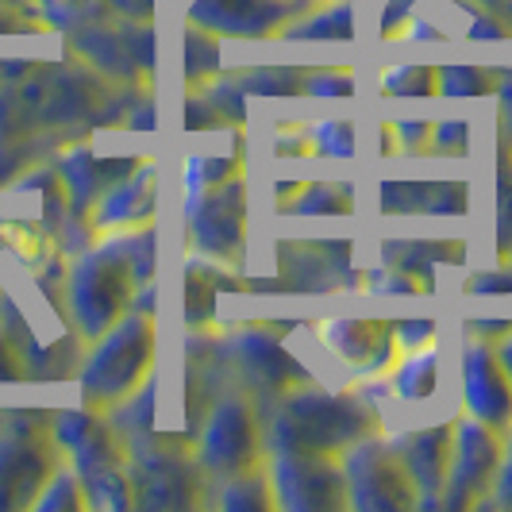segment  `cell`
Returning <instances> with one entry per match:
<instances>
[{
  "mask_svg": "<svg viewBox=\"0 0 512 512\" xmlns=\"http://www.w3.org/2000/svg\"><path fill=\"white\" fill-rule=\"evenodd\" d=\"M378 432V416L366 397L347 389H293L266 420L270 451H328L343 455L355 439Z\"/></svg>",
  "mask_w": 512,
  "mask_h": 512,
  "instance_id": "6da1fadb",
  "label": "cell"
},
{
  "mask_svg": "<svg viewBox=\"0 0 512 512\" xmlns=\"http://www.w3.org/2000/svg\"><path fill=\"white\" fill-rule=\"evenodd\" d=\"M154 359H158L154 312L131 308L120 324H112L108 332L93 339L89 355L77 370L85 405L97 412H108L112 405H120L139 385L151 382Z\"/></svg>",
  "mask_w": 512,
  "mask_h": 512,
  "instance_id": "7a4b0ae2",
  "label": "cell"
},
{
  "mask_svg": "<svg viewBox=\"0 0 512 512\" xmlns=\"http://www.w3.org/2000/svg\"><path fill=\"white\" fill-rule=\"evenodd\" d=\"M139 289L143 285L135 278L131 258L124 255L120 239L104 235V243L74 258L70 278H66V305H70L77 335L93 343L112 324H120L135 308Z\"/></svg>",
  "mask_w": 512,
  "mask_h": 512,
  "instance_id": "3957f363",
  "label": "cell"
},
{
  "mask_svg": "<svg viewBox=\"0 0 512 512\" xmlns=\"http://www.w3.org/2000/svg\"><path fill=\"white\" fill-rule=\"evenodd\" d=\"M62 462L51 416L0 412V509H31Z\"/></svg>",
  "mask_w": 512,
  "mask_h": 512,
  "instance_id": "277c9868",
  "label": "cell"
},
{
  "mask_svg": "<svg viewBox=\"0 0 512 512\" xmlns=\"http://www.w3.org/2000/svg\"><path fill=\"white\" fill-rule=\"evenodd\" d=\"M197 462L216 486L247 474L266 462V428L258 420L255 405L243 393L220 397L205 416V428L197 436Z\"/></svg>",
  "mask_w": 512,
  "mask_h": 512,
  "instance_id": "5b68a950",
  "label": "cell"
},
{
  "mask_svg": "<svg viewBox=\"0 0 512 512\" xmlns=\"http://www.w3.org/2000/svg\"><path fill=\"white\" fill-rule=\"evenodd\" d=\"M343 482H347V509L359 512H412L420 509V493L412 486L405 462L397 459L393 443L382 432L355 439L343 455Z\"/></svg>",
  "mask_w": 512,
  "mask_h": 512,
  "instance_id": "8992f818",
  "label": "cell"
},
{
  "mask_svg": "<svg viewBox=\"0 0 512 512\" xmlns=\"http://www.w3.org/2000/svg\"><path fill=\"white\" fill-rule=\"evenodd\" d=\"M451 466H447V482H443V497L439 509L447 512H470L486 509L497 474H501V459H505V443L497 428H489L482 420L466 416L451 420Z\"/></svg>",
  "mask_w": 512,
  "mask_h": 512,
  "instance_id": "52a82bcc",
  "label": "cell"
},
{
  "mask_svg": "<svg viewBox=\"0 0 512 512\" xmlns=\"http://www.w3.org/2000/svg\"><path fill=\"white\" fill-rule=\"evenodd\" d=\"M270 486L282 512L347 509L343 462L328 451H266Z\"/></svg>",
  "mask_w": 512,
  "mask_h": 512,
  "instance_id": "ba28073f",
  "label": "cell"
},
{
  "mask_svg": "<svg viewBox=\"0 0 512 512\" xmlns=\"http://www.w3.org/2000/svg\"><path fill=\"white\" fill-rule=\"evenodd\" d=\"M320 347L332 355L355 382H382L401 359L393 320L374 316H332L316 324Z\"/></svg>",
  "mask_w": 512,
  "mask_h": 512,
  "instance_id": "9c48e42d",
  "label": "cell"
},
{
  "mask_svg": "<svg viewBox=\"0 0 512 512\" xmlns=\"http://www.w3.org/2000/svg\"><path fill=\"white\" fill-rule=\"evenodd\" d=\"M243 239H247V189L239 174L201 197H189V243L205 262L220 266L239 262Z\"/></svg>",
  "mask_w": 512,
  "mask_h": 512,
  "instance_id": "30bf717a",
  "label": "cell"
},
{
  "mask_svg": "<svg viewBox=\"0 0 512 512\" xmlns=\"http://www.w3.org/2000/svg\"><path fill=\"white\" fill-rule=\"evenodd\" d=\"M462 412L512 436V378L489 339H470L462 351Z\"/></svg>",
  "mask_w": 512,
  "mask_h": 512,
  "instance_id": "8fae6325",
  "label": "cell"
},
{
  "mask_svg": "<svg viewBox=\"0 0 512 512\" xmlns=\"http://www.w3.org/2000/svg\"><path fill=\"white\" fill-rule=\"evenodd\" d=\"M297 0H193L189 24L228 39H274L297 20Z\"/></svg>",
  "mask_w": 512,
  "mask_h": 512,
  "instance_id": "7c38bea8",
  "label": "cell"
},
{
  "mask_svg": "<svg viewBox=\"0 0 512 512\" xmlns=\"http://www.w3.org/2000/svg\"><path fill=\"white\" fill-rule=\"evenodd\" d=\"M451 420H439L428 428H412L401 436H389L397 459L405 462L412 486L420 493V509H439L443 482H447V466H451Z\"/></svg>",
  "mask_w": 512,
  "mask_h": 512,
  "instance_id": "4fadbf2b",
  "label": "cell"
},
{
  "mask_svg": "<svg viewBox=\"0 0 512 512\" xmlns=\"http://www.w3.org/2000/svg\"><path fill=\"white\" fill-rule=\"evenodd\" d=\"M154 212H158V166L139 162L128 181H116L93 205V231L120 235V231L151 228Z\"/></svg>",
  "mask_w": 512,
  "mask_h": 512,
  "instance_id": "5bb4252c",
  "label": "cell"
},
{
  "mask_svg": "<svg viewBox=\"0 0 512 512\" xmlns=\"http://www.w3.org/2000/svg\"><path fill=\"white\" fill-rule=\"evenodd\" d=\"M389 385H393V397L401 405H428L436 397V385H439L436 343L416 347V351H401L397 366L389 370Z\"/></svg>",
  "mask_w": 512,
  "mask_h": 512,
  "instance_id": "9a60e30c",
  "label": "cell"
},
{
  "mask_svg": "<svg viewBox=\"0 0 512 512\" xmlns=\"http://www.w3.org/2000/svg\"><path fill=\"white\" fill-rule=\"evenodd\" d=\"M282 39H312V43L355 39V8H351V0H328L324 8H316V12H308L301 20L285 24Z\"/></svg>",
  "mask_w": 512,
  "mask_h": 512,
  "instance_id": "2e32d148",
  "label": "cell"
},
{
  "mask_svg": "<svg viewBox=\"0 0 512 512\" xmlns=\"http://www.w3.org/2000/svg\"><path fill=\"white\" fill-rule=\"evenodd\" d=\"M220 509L224 512H270V509H278V497H274V486H270V470H266V462L220 486Z\"/></svg>",
  "mask_w": 512,
  "mask_h": 512,
  "instance_id": "e0dca14e",
  "label": "cell"
},
{
  "mask_svg": "<svg viewBox=\"0 0 512 512\" xmlns=\"http://www.w3.org/2000/svg\"><path fill=\"white\" fill-rule=\"evenodd\" d=\"M285 212L293 216H351L355 212V193L339 181H308L285 201Z\"/></svg>",
  "mask_w": 512,
  "mask_h": 512,
  "instance_id": "ac0fdd59",
  "label": "cell"
},
{
  "mask_svg": "<svg viewBox=\"0 0 512 512\" xmlns=\"http://www.w3.org/2000/svg\"><path fill=\"white\" fill-rule=\"evenodd\" d=\"M239 362H243V370L255 382H266V385H285V374L289 378H301V366H293L289 355L278 351L274 343H266L262 335H251V339L239 343Z\"/></svg>",
  "mask_w": 512,
  "mask_h": 512,
  "instance_id": "d6986e66",
  "label": "cell"
},
{
  "mask_svg": "<svg viewBox=\"0 0 512 512\" xmlns=\"http://www.w3.org/2000/svg\"><path fill=\"white\" fill-rule=\"evenodd\" d=\"M35 512H77V509H89V501H85V486H81V478H77V470L70 462L62 459L58 462V470H54L51 478H47V486L39 489V497H35Z\"/></svg>",
  "mask_w": 512,
  "mask_h": 512,
  "instance_id": "ffe728a7",
  "label": "cell"
},
{
  "mask_svg": "<svg viewBox=\"0 0 512 512\" xmlns=\"http://www.w3.org/2000/svg\"><path fill=\"white\" fill-rule=\"evenodd\" d=\"M378 89H382V97H405V101L436 97L439 93L436 66H416V62L389 66V70H382V77H378Z\"/></svg>",
  "mask_w": 512,
  "mask_h": 512,
  "instance_id": "44dd1931",
  "label": "cell"
},
{
  "mask_svg": "<svg viewBox=\"0 0 512 512\" xmlns=\"http://www.w3.org/2000/svg\"><path fill=\"white\" fill-rule=\"evenodd\" d=\"M493 70H482V66H439L436 81L443 97H489L497 93V81H493Z\"/></svg>",
  "mask_w": 512,
  "mask_h": 512,
  "instance_id": "7402d4cb",
  "label": "cell"
},
{
  "mask_svg": "<svg viewBox=\"0 0 512 512\" xmlns=\"http://www.w3.org/2000/svg\"><path fill=\"white\" fill-rule=\"evenodd\" d=\"M239 174V162L235 158H220V154H193L185 162V193L189 197H201L208 189L224 185L228 178Z\"/></svg>",
  "mask_w": 512,
  "mask_h": 512,
  "instance_id": "603a6c76",
  "label": "cell"
},
{
  "mask_svg": "<svg viewBox=\"0 0 512 512\" xmlns=\"http://www.w3.org/2000/svg\"><path fill=\"white\" fill-rule=\"evenodd\" d=\"M362 285H366L374 297H420V293H428V289H432L424 278H416V274L401 270V266H393V262L370 266V270H366V278H362Z\"/></svg>",
  "mask_w": 512,
  "mask_h": 512,
  "instance_id": "cb8c5ba5",
  "label": "cell"
},
{
  "mask_svg": "<svg viewBox=\"0 0 512 512\" xmlns=\"http://www.w3.org/2000/svg\"><path fill=\"white\" fill-rule=\"evenodd\" d=\"M312 151L328 154V158H355L359 154V135L347 120H320L308 131Z\"/></svg>",
  "mask_w": 512,
  "mask_h": 512,
  "instance_id": "d4e9b609",
  "label": "cell"
},
{
  "mask_svg": "<svg viewBox=\"0 0 512 512\" xmlns=\"http://www.w3.org/2000/svg\"><path fill=\"white\" fill-rule=\"evenodd\" d=\"M428 197H432V185H412V181L382 185L385 212H428Z\"/></svg>",
  "mask_w": 512,
  "mask_h": 512,
  "instance_id": "484cf974",
  "label": "cell"
},
{
  "mask_svg": "<svg viewBox=\"0 0 512 512\" xmlns=\"http://www.w3.org/2000/svg\"><path fill=\"white\" fill-rule=\"evenodd\" d=\"M308 97H351L355 93V70L332 66V70H316L305 77Z\"/></svg>",
  "mask_w": 512,
  "mask_h": 512,
  "instance_id": "4316f807",
  "label": "cell"
},
{
  "mask_svg": "<svg viewBox=\"0 0 512 512\" xmlns=\"http://www.w3.org/2000/svg\"><path fill=\"white\" fill-rule=\"evenodd\" d=\"M432 151L443 158H462L470 151V124L466 120H439L432 124Z\"/></svg>",
  "mask_w": 512,
  "mask_h": 512,
  "instance_id": "83f0119b",
  "label": "cell"
},
{
  "mask_svg": "<svg viewBox=\"0 0 512 512\" xmlns=\"http://www.w3.org/2000/svg\"><path fill=\"white\" fill-rule=\"evenodd\" d=\"M466 293L470 297H493V293H512V262L501 258V266H489V270H478L470 282H466Z\"/></svg>",
  "mask_w": 512,
  "mask_h": 512,
  "instance_id": "f1b7e54d",
  "label": "cell"
},
{
  "mask_svg": "<svg viewBox=\"0 0 512 512\" xmlns=\"http://www.w3.org/2000/svg\"><path fill=\"white\" fill-rule=\"evenodd\" d=\"M397 139V154H424L432 151V124H416V120H397L389 124Z\"/></svg>",
  "mask_w": 512,
  "mask_h": 512,
  "instance_id": "f546056e",
  "label": "cell"
},
{
  "mask_svg": "<svg viewBox=\"0 0 512 512\" xmlns=\"http://www.w3.org/2000/svg\"><path fill=\"white\" fill-rule=\"evenodd\" d=\"M393 332H397L401 351H416V347L436 343V320H432V316H424V320H397Z\"/></svg>",
  "mask_w": 512,
  "mask_h": 512,
  "instance_id": "4dcf8cb0",
  "label": "cell"
},
{
  "mask_svg": "<svg viewBox=\"0 0 512 512\" xmlns=\"http://www.w3.org/2000/svg\"><path fill=\"white\" fill-rule=\"evenodd\" d=\"M470 43H478V39H489V43H501V39H509V31L497 24L493 16H486L482 8H474L470 12V20H466V31H462Z\"/></svg>",
  "mask_w": 512,
  "mask_h": 512,
  "instance_id": "1f68e13d",
  "label": "cell"
},
{
  "mask_svg": "<svg viewBox=\"0 0 512 512\" xmlns=\"http://www.w3.org/2000/svg\"><path fill=\"white\" fill-rule=\"evenodd\" d=\"M489 505L512 509V436H509V443H505V459H501V474H497V486H493Z\"/></svg>",
  "mask_w": 512,
  "mask_h": 512,
  "instance_id": "d6a6232c",
  "label": "cell"
},
{
  "mask_svg": "<svg viewBox=\"0 0 512 512\" xmlns=\"http://www.w3.org/2000/svg\"><path fill=\"white\" fill-rule=\"evenodd\" d=\"M16 378H24V359H20V351L12 347L8 332L0 328V382H16Z\"/></svg>",
  "mask_w": 512,
  "mask_h": 512,
  "instance_id": "836d02e7",
  "label": "cell"
},
{
  "mask_svg": "<svg viewBox=\"0 0 512 512\" xmlns=\"http://www.w3.org/2000/svg\"><path fill=\"white\" fill-rule=\"evenodd\" d=\"M493 347H497V355H501V362H505V370H509V378H512V332L501 335Z\"/></svg>",
  "mask_w": 512,
  "mask_h": 512,
  "instance_id": "e575fe53",
  "label": "cell"
},
{
  "mask_svg": "<svg viewBox=\"0 0 512 512\" xmlns=\"http://www.w3.org/2000/svg\"><path fill=\"white\" fill-rule=\"evenodd\" d=\"M497 93H501L505 108H512V74H501V81H497ZM509 116H512V112H509Z\"/></svg>",
  "mask_w": 512,
  "mask_h": 512,
  "instance_id": "d590c367",
  "label": "cell"
},
{
  "mask_svg": "<svg viewBox=\"0 0 512 512\" xmlns=\"http://www.w3.org/2000/svg\"><path fill=\"white\" fill-rule=\"evenodd\" d=\"M478 4H486V8H501L505 0H478Z\"/></svg>",
  "mask_w": 512,
  "mask_h": 512,
  "instance_id": "8d00e7d4",
  "label": "cell"
},
{
  "mask_svg": "<svg viewBox=\"0 0 512 512\" xmlns=\"http://www.w3.org/2000/svg\"><path fill=\"white\" fill-rule=\"evenodd\" d=\"M505 258H509V262H512V251H509V255H505Z\"/></svg>",
  "mask_w": 512,
  "mask_h": 512,
  "instance_id": "74e56055",
  "label": "cell"
}]
</instances>
